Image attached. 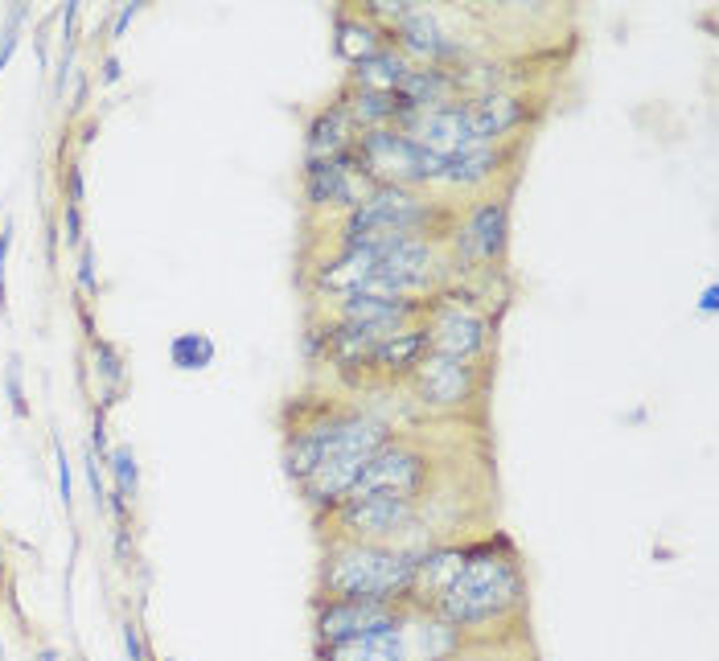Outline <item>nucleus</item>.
Returning a JSON list of instances; mask_svg holds the SVG:
<instances>
[{
	"label": "nucleus",
	"mask_w": 719,
	"mask_h": 661,
	"mask_svg": "<svg viewBox=\"0 0 719 661\" xmlns=\"http://www.w3.org/2000/svg\"><path fill=\"white\" fill-rule=\"evenodd\" d=\"M407 70H411V62H407L395 46H383L378 54H370V58H362V62L350 66L346 87H354V91H374V95H395L399 83L407 79Z\"/></svg>",
	"instance_id": "19"
},
{
	"label": "nucleus",
	"mask_w": 719,
	"mask_h": 661,
	"mask_svg": "<svg viewBox=\"0 0 719 661\" xmlns=\"http://www.w3.org/2000/svg\"><path fill=\"white\" fill-rule=\"evenodd\" d=\"M87 481H91L95 510L103 514V510H107V489H103V477H99V460H95V452H87Z\"/></svg>",
	"instance_id": "30"
},
{
	"label": "nucleus",
	"mask_w": 719,
	"mask_h": 661,
	"mask_svg": "<svg viewBox=\"0 0 719 661\" xmlns=\"http://www.w3.org/2000/svg\"><path fill=\"white\" fill-rule=\"evenodd\" d=\"M354 161L370 185H403V189H432L440 173V157L420 148L399 128H374L354 140Z\"/></svg>",
	"instance_id": "5"
},
{
	"label": "nucleus",
	"mask_w": 719,
	"mask_h": 661,
	"mask_svg": "<svg viewBox=\"0 0 719 661\" xmlns=\"http://www.w3.org/2000/svg\"><path fill=\"white\" fill-rule=\"evenodd\" d=\"M506 161H510L506 144H477L469 152H457V157H444L432 189H452V193L457 189H485V185L498 181Z\"/></svg>",
	"instance_id": "14"
},
{
	"label": "nucleus",
	"mask_w": 719,
	"mask_h": 661,
	"mask_svg": "<svg viewBox=\"0 0 719 661\" xmlns=\"http://www.w3.org/2000/svg\"><path fill=\"white\" fill-rule=\"evenodd\" d=\"M420 551L424 547H387V542L329 538L321 567H317V596L321 600L407 604Z\"/></svg>",
	"instance_id": "2"
},
{
	"label": "nucleus",
	"mask_w": 719,
	"mask_h": 661,
	"mask_svg": "<svg viewBox=\"0 0 719 661\" xmlns=\"http://www.w3.org/2000/svg\"><path fill=\"white\" fill-rule=\"evenodd\" d=\"M214 354H218V345H214L210 333H177V337L169 341V362H173L177 370H185V374L206 370V366L214 362Z\"/></svg>",
	"instance_id": "23"
},
{
	"label": "nucleus",
	"mask_w": 719,
	"mask_h": 661,
	"mask_svg": "<svg viewBox=\"0 0 719 661\" xmlns=\"http://www.w3.org/2000/svg\"><path fill=\"white\" fill-rule=\"evenodd\" d=\"M79 284H83V292L99 296V276H95V247H91V243H83V247H79Z\"/></svg>",
	"instance_id": "26"
},
{
	"label": "nucleus",
	"mask_w": 719,
	"mask_h": 661,
	"mask_svg": "<svg viewBox=\"0 0 719 661\" xmlns=\"http://www.w3.org/2000/svg\"><path fill=\"white\" fill-rule=\"evenodd\" d=\"M66 181H70L66 202H70V206H83V169H79V165H70V169H66Z\"/></svg>",
	"instance_id": "32"
},
{
	"label": "nucleus",
	"mask_w": 719,
	"mask_h": 661,
	"mask_svg": "<svg viewBox=\"0 0 719 661\" xmlns=\"http://www.w3.org/2000/svg\"><path fill=\"white\" fill-rule=\"evenodd\" d=\"M17 42H21V21H9L5 33H0V74H5L9 58L17 54Z\"/></svg>",
	"instance_id": "29"
},
{
	"label": "nucleus",
	"mask_w": 719,
	"mask_h": 661,
	"mask_svg": "<svg viewBox=\"0 0 719 661\" xmlns=\"http://www.w3.org/2000/svg\"><path fill=\"white\" fill-rule=\"evenodd\" d=\"M424 329L432 354L457 358V362H477L489 345V321L473 313L469 304H448V296H432L424 308Z\"/></svg>",
	"instance_id": "8"
},
{
	"label": "nucleus",
	"mask_w": 719,
	"mask_h": 661,
	"mask_svg": "<svg viewBox=\"0 0 719 661\" xmlns=\"http://www.w3.org/2000/svg\"><path fill=\"white\" fill-rule=\"evenodd\" d=\"M469 103V120L481 144H506L522 124H526V103L510 91H494V95H477L465 99Z\"/></svg>",
	"instance_id": "16"
},
{
	"label": "nucleus",
	"mask_w": 719,
	"mask_h": 661,
	"mask_svg": "<svg viewBox=\"0 0 719 661\" xmlns=\"http://www.w3.org/2000/svg\"><path fill=\"white\" fill-rule=\"evenodd\" d=\"M411 386L415 399L432 411H465L477 399V366L473 362H457L444 354H428L420 366L411 370Z\"/></svg>",
	"instance_id": "11"
},
{
	"label": "nucleus",
	"mask_w": 719,
	"mask_h": 661,
	"mask_svg": "<svg viewBox=\"0 0 719 661\" xmlns=\"http://www.w3.org/2000/svg\"><path fill=\"white\" fill-rule=\"evenodd\" d=\"M395 95H399L411 111H436V107H444V103H457V99H461L457 79H452V70H444V66H411Z\"/></svg>",
	"instance_id": "18"
},
{
	"label": "nucleus",
	"mask_w": 719,
	"mask_h": 661,
	"mask_svg": "<svg viewBox=\"0 0 719 661\" xmlns=\"http://www.w3.org/2000/svg\"><path fill=\"white\" fill-rule=\"evenodd\" d=\"M337 54H342L350 66L378 54L383 46H391V37L383 25H374L366 13H337Z\"/></svg>",
	"instance_id": "20"
},
{
	"label": "nucleus",
	"mask_w": 719,
	"mask_h": 661,
	"mask_svg": "<svg viewBox=\"0 0 719 661\" xmlns=\"http://www.w3.org/2000/svg\"><path fill=\"white\" fill-rule=\"evenodd\" d=\"M374 185L354 161V148L333 161H305V202L313 214H350Z\"/></svg>",
	"instance_id": "9"
},
{
	"label": "nucleus",
	"mask_w": 719,
	"mask_h": 661,
	"mask_svg": "<svg viewBox=\"0 0 719 661\" xmlns=\"http://www.w3.org/2000/svg\"><path fill=\"white\" fill-rule=\"evenodd\" d=\"M107 469H111V477H116V518H124L128 514V505L136 501V493H140V469H136V452H132V444H116L107 452Z\"/></svg>",
	"instance_id": "22"
},
{
	"label": "nucleus",
	"mask_w": 719,
	"mask_h": 661,
	"mask_svg": "<svg viewBox=\"0 0 719 661\" xmlns=\"http://www.w3.org/2000/svg\"><path fill=\"white\" fill-rule=\"evenodd\" d=\"M111 83H120V58L116 54L103 58V87H111Z\"/></svg>",
	"instance_id": "34"
},
{
	"label": "nucleus",
	"mask_w": 719,
	"mask_h": 661,
	"mask_svg": "<svg viewBox=\"0 0 719 661\" xmlns=\"http://www.w3.org/2000/svg\"><path fill=\"white\" fill-rule=\"evenodd\" d=\"M465 633H457L428 608H403L395 625L317 649L321 661H457Z\"/></svg>",
	"instance_id": "3"
},
{
	"label": "nucleus",
	"mask_w": 719,
	"mask_h": 661,
	"mask_svg": "<svg viewBox=\"0 0 719 661\" xmlns=\"http://www.w3.org/2000/svg\"><path fill=\"white\" fill-rule=\"evenodd\" d=\"M358 140L354 124H350V115L342 103H329L321 107L313 120H309V132H305V157L309 161H333V157H342V152H350Z\"/></svg>",
	"instance_id": "17"
},
{
	"label": "nucleus",
	"mask_w": 719,
	"mask_h": 661,
	"mask_svg": "<svg viewBox=\"0 0 719 661\" xmlns=\"http://www.w3.org/2000/svg\"><path fill=\"white\" fill-rule=\"evenodd\" d=\"M62 226H66V247H83V243H87V239H83V206H70V202H66Z\"/></svg>",
	"instance_id": "27"
},
{
	"label": "nucleus",
	"mask_w": 719,
	"mask_h": 661,
	"mask_svg": "<svg viewBox=\"0 0 719 661\" xmlns=\"http://www.w3.org/2000/svg\"><path fill=\"white\" fill-rule=\"evenodd\" d=\"M124 649H128V661H148L144 657V641H140V629L132 620H124Z\"/></svg>",
	"instance_id": "31"
},
{
	"label": "nucleus",
	"mask_w": 719,
	"mask_h": 661,
	"mask_svg": "<svg viewBox=\"0 0 719 661\" xmlns=\"http://www.w3.org/2000/svg\"><path fill=\"white\" fill-rule=\"evenodd\" d=\"M424 308L428 300H415V296H370V292H350V296H337L329 317L333 321H350L362 325L378 337H391L407 325H420L424 321Z\"/></svg>",
	"instance_id": "13"
},
{
	"label": "nucleus",
	"mask_w": 719,
	"mask_h": 661,
	"mask_svg": "<svg viewBox=\"0 0 719 661\" xmlns=\"http://www.w3.org/2000/svg\"><path fill=\"white\" fill-rule=\"evenodd\" d=\"M452 243H457L461 263H498L506 255V243H510V206H506L502 193L481 198L465 214V222H457Z\"/></svg>",
	"instance_id": "12"
},
{
	"label": "nucleus",
	"mask_w": 719,
	"mask_h": 661,
	"mask_svg": "<svg viewBox=\"0 0 719 661\" xmlns=\"http://www.w3.org/2000/svg\"><path fill=\"white\" fill-rule=\"evenodd\" d=\"M522 600H526L522 571L506 542L502 551L498 542H473V547H465V567L432 604V612L448 620L457 633H481V629H494L498 620L514 616Z\"/></svg>",
	"instance_id": "1"
},
{
	"label": "nucleus",
	"mask_w": 719,
	"mask_h": 661,
	"mask_svg": "<svg viewBox=\"0 0 719 661\" xmlns=\"http://www.w3.org/2000/svg\"><path fill=\"white\" fill-rule=\"evenodd\" d=\"M333 526V538H354V542H387L399 547L395 538L415 530L420 522V501L395 497V493H370V497H346L333 514H325Z\"/></svg>",
	"instance_id": "6"
},
{
	"label": "nucleus",
	"mask_w": 719,
	"mask_h": 661,
	"mask_svg": "<svg viewBox=\"0 0 719 661\" xmlns=\"http://www.w3.org/2000/svg\"><path fill=\"white\" fill-rule=\"evenodd\" d=\"M432 354L428 345V329L424 321L420 325H407L391 337H383L374 349H370V362H366V374H383V378H411V370L420 366L424 358Z\"/></svg>",
	"instance_id": "15"
},
{
	"label": "nucleus",
	"mask_w": 719,
	"mask_h": 661,
	"mask_svg": "<svg viewBox=\"0 0 719 661\" xmlns=\"http://www.w3.org/2000/svg\"><path fill=\"white\" fill-rule=\"evenodd\" d=\"M136 17H140V5H136V0H132V5H124V9H120V17H116V25H111V37H116V42H120V37L128 33V25H132Z\"/></svg>",
	"instance_id": "33"
},
{
	"label": "nucleus",
	"mask_w": 719,
	"mask_h": 661,
	"mask_svg": "<svg viewBox=\"0 0 719 661\" xmlns=\"http://www.w3.org/2000/svg\"><path fill=\"white\" fill-rule=\"evenodd\" d=\"M37 661H58V653H54V649H42V653H37Z\"/></svg>",
	"instance_id": "36"
},
{
	"label": "nucleus",
	"mask_w": 719,
	"mask_h": 661,
	"mask_svg": "<svg viewBox=\"0 0 719 661\" xmlns=\"http://www.w3.org/2000/svg\"><path fill=\"white\" fill-rule=\"evenodd\" d=\"M9 247H13V226H0V313L9 308V288H5V263H9Z\"/></svg>",
	"instance_id": "28"
},
{
	"label": "nucleus",
	"mask_w": 719,
	"mask_h": 661,
	"mask_svg": "<svg viewBox=\"0 0 719 661\" xmlns=\"http://www.w3.org/2000/svg\"><path fill=\"white\" fill-rule=\"evenodd\" d=\"M440 218H444V206L432 198V193L403 189V185H374L342 218V239L337 243L383 247L391 239H436Z\"/></svg>",
	"instance_id": "4"
},
{
	"label": "nucleus",
	"mask_w": 719,
	"mask_h": 661,
	"mask_svg": "<svg viewBox=\"0 0 719 661\" xmlns=\"http://www.w3.org/2000/svg\"><path fill=\"white\" fill-rule=\"evenodd\" d=\"M407 604H374V600H313V637L317 649L325 645H342L366 633H378L395 625Z\"/></svg>",
	"instance_id": "10"
},
{
	"label": "nucleus",
	"mask_w": 719,
	"mask_h": 661,
	"mask_svg": "<svg viewBox=\"0 0 719 661\" xmlns=\"http://www.w3.org/2000/svg\"><path fill=\"white\" fill-rule=\"evenodd\" d=\"M428 477H432V460L407 444V440H387L383 448H378L370 460H366V469L362 477L354 481L350 497H370V493H395V497H411V501H420V493L428 489Z\"/></svg>",
	"instance_id": "7"
},
{
	"label": "nucleus",
	"mask_w": 719,
	"mask_h": 661,
	"mask_svg": "<svg viewBox=\"0 0 719 661\" xmlns=\"http://www.w3.org/2000/svg\"><path fill=\"white\" fill-rule=\"evenodd\" d=\"M5 395H9V403H13V415L25 419V415H29V403H25V382H21V358H17V354H13L9 366H5Z\"/></svg>",
	"instance_id": "24"
},
{
	"label": "nucleus",
	"mask_w": 719,
	"mask_h": 661,
	"mask_svg": "<svg viewBox=\"0 0 719 661\" xmlns=\"http://www.w3.org/2000/svg\"><path fill=\"white\" fill-rule=\"evenodd\" d=\"M699 308H703V313H715V308H719V288H715V284H707V288H703Z\"/></svg>",
	"instance_id": "35"
},
{
	"label": "nucleus",
	"mask_w": 719,
	"mask_h": 661,
	"mask_svg": "<svg viewBox=\"0 0 719 661\" xmlns=\"http://www.w3.org/2000/svg\"><path fill=\"white\" fill-rule=\"evenodd\" d=\"M54 460H58V497L62 505L70 510V501H74V481H70V460H66V444L54 436Z\"/></svg>",
	"instance_id": "25"
},
{
	"label": "nucleus",
	"mask_w": 719,
	"mask_h": 661,
	"mask_svg": "<svg viewBox=\"0 0 719 661\" xmlns=\"http://www.w3.org/2000/svg\"><path fill=\"white\" fill-rule=\"evenodd\" d=\"M337 103L346 107L354 132H374V128H395V115L403 107L399 95H374V91H354V87H342Z\"/></svg>",
	"instance_id": "21"
}]
</instances>
